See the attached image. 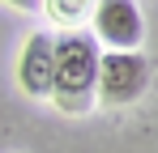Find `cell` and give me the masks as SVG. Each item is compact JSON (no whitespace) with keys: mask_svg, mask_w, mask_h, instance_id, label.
Segmentation results:
<instances>
[{"mask_svg":"<svg viewBox=\"0 0 158 153\" xmlns=\"http://www.w3.org/2000/svg\"><path fill=\"white\" fill-rule=\"evenodd\" d=\"M98 38L90 30H64L56 38V81L52 102L64 115H85L98 94Z\"/></svg>","mask_w":158,"mask_h":153,"instance_id":"obj_1","label":"cell"},{"mask_svg":"<svg viewBox=\"0 0 158 153\" xmlns=\"http://www.w3.org/2000/svg\"><path fill=\"white\" fill-rule=\"evenodd\" d=\"M150 89V60L141 51H107L98 60V98L107 106H128Z\"/></svg>","mask_w":158,"mask_h":153,"instance_id":"obj_2","label":"cell"},{"mask_svg":"<svg viewBox=\"0 0 158 153\" xmlns=\"http://www.w3.org/2000/svg\"><path fill=\"white\" fill-rule=\"evenodd\" d=\"M94 38L111 51H132L145 38V17L137 0H98L94 4Z\"/></svg>","mask_w":158,"mask_h":153,"instance_id":"obj_3","label":"cell"},{"mask_svg":"<svg viewBox=\"0 0 158 153\" xmlns=\"http://www.w3.org/2000/svg\"><path fill=\"white\" fill-rule=\"evenodd\" d=\"M17 81L30 98H52V81H56V38L52 34H30L22 60H17Z\"/></svg>","mask_w":158,"mask_h":153,"instance_id":"obj_4","label":"cell"},{"mask_svg":"<svg viewBox=\"0 0 158 153\" xmlns=\"http://www.w3.org/2000/svg\"><path fill=\"white\" fill-rule=\"evenodd\" d=\"M47 13H52L56 22H69L77 26L85 13H90V0H47Z\"/></svg>","mask_w":158,"mask_h":153,"instance_id":"obj_5","label":"cell"},{"mask_svg":"<svg viewBox=\"0 0 158 153\" xmlns=\"http://www.w3.org/2000/svg\"><path fill=\"white\" fill-rule=\"evenodd\" d=\"M9 4H13V9H39L43 0H9Z\"/></svg>","mask_w":158,"mask_h":153,"instance_id":"obj_6","label":"cell"}]
</instances>
